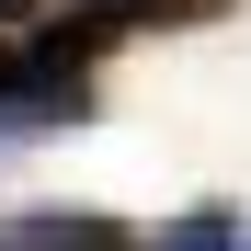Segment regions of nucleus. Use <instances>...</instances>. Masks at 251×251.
<instances>
[{
  "label": "nucleus",
  "mask_w": 251,
  "mask_h": 251,
  "mask_svg": "<svg viewBox=\"0 0 251 251\" xmlns=\"http://www.w3.org/2000/svg\"><path fill=\"white\" fill-rule=\"evenodd\" d=\"M0 251H149L114 205H34V217L0 228Z\"/></svg>",
  "instance_id": "obj_2"
},
{
  "label": "nucleus",
  "mask_w": 251,
  "mask_h": 251,
  "mask_svg": "<svg viewBox=\"0 0 251 251\" xmlns=\"http://www.w3.org/2000/svg\"><path fill=\"white\" fill-rule=\"evenodd\" d=\"M46 23V0H0V34H34Z\"/></svg>",
  "instance_id": "obj_5"
},
{
  "label": "nucleus",
  "mask_w": 251,
  "mask_h": 251,
  "mask_svg": "<svg viewBox=\"0 0 251 251\" xmlns=\"http://www.w3.org/2000/svg\"><path fill=\"white\" fill-rule=\"evenodd\" d=\"M12 80H23V34H0V92H12Z\"/></svg>",
  "instance_id": "obj_6"
},
{
  "label": "nucleus",
  "mask_w": 251,
  "mask_h": 251,
  "mask_svg": "<svg viewBox=\"0 0 251 251\" xmlns=\"http://www.w3.org/2000/svg\"><path fill=\"white\" fill-rule=\"evenodd\" d=\"M114 12H137V23H149V0H114Z\"/></svg>",
  "instance_id": "obj_7"
},
{
  "label": "nucleus",
  "mask_w": 251,
  "mask_h": 251,
  "mask_svg": "<svg viewBox=\"0 0 251 251\" xmlns=\"http://www.w3.org/2000/svg\"><path fill=\"white\" fill-rule=\"evenodd\" d=\"M149 251H251V228H240V205H183Z\"/></svg>",
  "instance_id": "obj_3"
},
{
  "label": "nucleus",
  "mask_w": 251,
  "mask_h": 251,
  "mask_svg": "<svg viewBox=\"0 0 251 251\" xmlns=\"http://www.w3.org/2000/svg\"><path fill=\"white\" fill-rule=\"evenodd\" d=\"M69 126H92V69H46V57H23V80L0 92V149L69 137Z\"/></svg>",
  "instance_id": "obj_1"
},
{
  "label": "nucleus",
  "mask_w": 251,
  "mask_h": 251,
  "mask_svg": "<svg viewBox=\"0 0 251 251\" xmlns=\"http://www.w3.org/2000/svg\"><path fill=\"white\" fill-rule=\"evenodd\" d=\"M205 12H228V0H149V23H205Z\"/></svg>",
  "instance_id": "obj_4"
}]
</instances>
